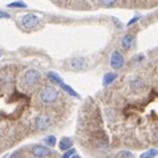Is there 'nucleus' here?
<instances>
[{"label": "nucleus", "mask_w": 158, "mask_h": 158, "mask_svg": "<svg viewBox=\"0 0 158 158\" xmlns=\"http://www.w3.org/2000/svg\"><path fill=\"white\" fill-rule=\"evenodd\" d=\"M41 80V76L36 69H28L23 76H21V85L24 89H32L36 86Z\"/></svg>", "instance_id": "1"}, {"label": "nucleus", "mask_w": 158, "mask_h": 158, "mask_svg": "<svg viewBox=\"0 0 158 158\" xmlns=\"http://www.w3.org/2000/svg\"><path fill=\"white\" fill-rule=\"evenodd\" d=\"M59 98V90L53 86H44L39 92V100L44 104H52Z\"/></svg>", "instance_id": "2"}, {"label": "nucleus", "mask_w": 158, "mask_h": 158, "mask_svg": "<svg viewBox=\"0 0 158 158\" xmlns=\"http://www.w3.org/2000/svg\"><path fill=\"white\" fill-rule=\"evenodd\" d=\"M52 126V118L47 114H39L35 118V128L40 131H45Z\"/></svg>", "instance_id": "3"}, {"label": "nucleus", "mask_w": 158, "mask_h": 158, "mask_svg": "<svg viewBox=\"0 0 158 158\" xmlns=\"http://www.w3.org/2000/svg\"><path fill=\"white\" fill-rule=\"evenodd\" d=\"M39 24H40V19L33 14H27V15L23 16V19H21V25L27 29H32L35 27H37Z\"/></svg>", "instance_id": "4"}, {"label": "nucleus", "mask_w": 158, "mask_h": 158, "mask_svg": "<svg viewBox=\"0 0 158 158\" xmlns=\"http://www.w3.org/2000/svg\"><path fill=\"white\" fill-rule=\"evenodd\" d=\"M110 67L113 69H121L124 67V57L118 51H114L110 56Z\"/></svg>", "instance_id": "5"}, {"label": "nucleus", "mask_w": 158, "mask_h": 158, "mask_svg": "<svg viewBox=\"0 0 158 158\" xmlns=\"http://www.w3.org/2000/svg\"><path fill=\"white\" fill-rule=\"evenodd\" d=\"M32 156L33 157H37V158H44V157H48L51 156V150L45 146H41V145H35L32 146Z\"/></svg>", "instance_id": "6"}, {"label": "nucleus", "mask_w": 158, "mask_h": 158, "mask_svg": "<svg viewBox=\"0 0 158 158\" xmlns=\"http://www.w3.org/2000/svg\"><path fill=\"white\" fill-rule=\"evenodd\" d=\"M69 65L73 71H81V69L85 68L86 61L84 57H73L71 61H69Z\"/></svg>", "instance_id": "7"}, {"label": "nucleus", "mask_w": 158, "mask_h": 158, "mask_svg": "<svg viewBox=\"0 0 158 158\" xmlns=\"http://www.w3.org/2000/svg\"><path fill=\"white\" fill-rule=\"evenodd\" d=\"M134 43V36L133 35H125L124 37H122L121 40V45L125 48V49H130L131 45H133Z\"/></svg>", "instance_id": "8"}, {"label": "nucleus", "mask_w": 158, "mask_h": 158, "mask_svg": "<svg viewBox=\"0 0 158 158\" xmlns=\"http://www.w3.org/2000/svg\"><path fill=\"white\" fill-rule=\"evenodd\" d=\"M47 77H48V80L52 81L56 85H61V84H63V78H61L56 72H48Z\"/></svg>", "instance_id": "9"}, {"label": "nucleus", "mask_w": 158, "mask_h": 158, "mask_svg": "<svg viewBox=\"0 0 158 158\" xmlns=\"http://www.w3.org/2000/svg\"><path fill=\"white\" fill-rule=\"evenodd\" d=\"M72 146V139L69 138V137H64V138H61V141H60V149L61 150H68V149H71Z\"/></svg>", "instance_id": "10"}, {"label": "nucleus", "mask_w": 158, "mask_h": 158, "mask_svg": "<svg viewBox=\"0 0 158 158\" xmlns=\"http://www.w3.org/2000/svg\"><path fill=\"white\" fill-rule=\"evenodd\" d=\"M130 88H131L133 90H141L142 88H143V82H142V80H141V78H138V77H137V78H134V80L130 82Z\"/></svg>", "instance_id": "11"}, {"label": "nucleus", "mask_w": 158, "mask_h": 158, "mask_svg": "<svg viewBox=\"0 0 158 158\" xmlns=\"http://www.w3.org/2000/svg\"><path fill=\"white\" fill-rule=\"evenodd\" d=\"M117 78V73H106L105 74V77H104V80H102V84L104 85H109V84H112L113 81H114Z\"/></svg>", "instance_id": "12"}, {"label": "nucleus", "mask_w": 158, "mask_h": 158, "mask_svg": "<svg viewBox=\"0 0 158 158\" xmlns=\"http://www.w3.org/2000/svg\"><path fill=\"white\" fill-rule=\"evenodd\" d=\"M60 86L63 88V90H65L68 94H71V96H73V97H76V98H80V94L76 93V92H74V90H73V89H72V88L69 86V85H65L64 82H63V84H61Z\"/></svg>", "instance_id": "13"}, {"label": "nucleus", "mask_w": 158, "mask_h": 158, "mask_svg": "<svg viewBox=\"0 0 158 158\" xmlns=\"http://www.w3.org/2000/svg\"><path fill=\"white\" fill-rule=\"evenodd\" d=\"M25 7H27V4L24 2H14L8 4V8H25Z\"/></svg>", "instance_id": "14"}, {"label": "nucleus", "mask_w": 158, "mask_h": 158, "mask_svg": "<svg viewBox=\"0 0 158 158\" xmlns=\"http://www.w3.org/2000/svg\"><path fill=\"white\" fill-rule=\"evenodd\" d=\"M44 141H45L47 145H49V146L53 148L56 145V137H55V135H48V137L44 138Z\"/></svg>", "instance_id": "15"}, {"label": "nucleus", "mask_w": 158, "mask_h": 158, "mask_svg": "<svg viewBox=\"0 0 158 158\" xmlns=\"http://www.w3.org/2000/svg\"><path fill=\"white\" fill-rule=\"evenodd\" d=\"M157 154H158V150H157V149H152V150H149L148 153H143L141 157H142V158H149V157H156Z\"/></svg>", "instance_id": "16"}, {"label": "nucleus", "mask_w": 158, "mask_h": 158, "mask_svg": "<svg viewBox=\"0 0 158 158\" xmlns=\"http://www.w3.org/2000/svg\"><path fill=\"white\" fill-rule=\"evenodd\" d=\"M63 157L64 158H69V157H78V156L76 154V150H74V149H68V152L64 153Z\"/></svg>", "instance_id": "17"}, {"label": "nucleus", "mask_w": 158, "mask_h": 158, "mask_svg": "<svg viewBox=\"0 0 158 158\" xmlns=\"http://www.w3.org/2000/svg\"><path fill=\"white\" fill-rule=\"evenodd\" d=\"M98 2L105 7H113L116 3V0H98Z\"/></svg>", "instance_id": "18"}, {"label": "nucleus", "mask_w": 158, "mask_h": 158, "mask_svg": "<svg viewBox=\"0 0 158 158\" xmlns=\"http://www.w3.org/2000/svg\"><path fill=\"white\" fill-rule=\"evenodd\" d=\"M117 157H131V153L128 152V150H121V152L117 154Z\"/></svg>", "instance_id": "19"}, {"label": "nucleus", "mask_w": 158, "mask_h": 158, "mask_svg": "<svg viewBox=\"0 0 158 158\" xmlns=\"http://www.w3.org/2000/svg\"><path fill=\"white\" fill-rule=\"evenodd\" d=\"M138 20H139V16H134V17H133V19H131V20L129 21V23H128V24H126V25H128V27H130V25H133V24L135 23V21H138Z\"/></svg>", "instance_id": "20"}, {"label": "nucleus", "mask_w": 158, "mask_h": 158, "mask_svg": "<svg viewBox=\"0 0 158 158\" xmlns=\"http://www.w3.org/2000/svg\"><path fill=\"white\" fill-rule=\"evenodd\" d=\"M0 19H11V16H10V14H6V12L0 11Z\"/></svg>", "instance_id": "21"}, {"label": "nucleus", "mask_w": 158, "mask_h": 158, "mask_svg": "<svg viewBox=\"0 0 158 158\" xmlns=\"http://www.w3.org/2000/svg\"><path fill=\"white\" fill-rule=\"evenodd\" d=\"M0 57H2V51H0Z\"/></svg>", "instance_id": "22"}]
</instances>
